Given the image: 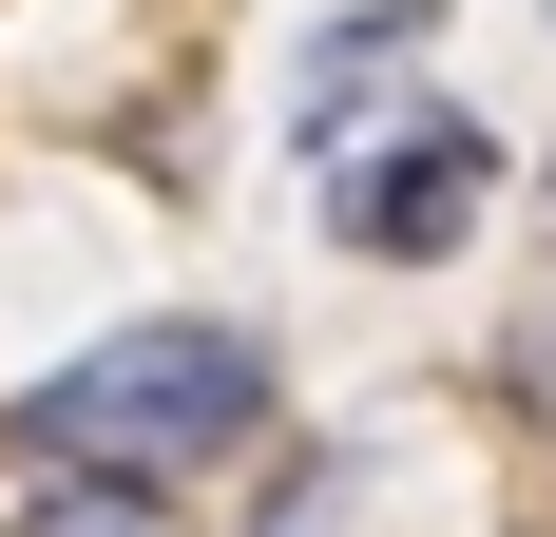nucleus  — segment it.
<instances>
[{"label": "nucleus", "mask_w": 556, "mask_h": 537, "mask_svg": "<svg viewBox=\"0 0 556 537\" xmlns=\"http://www.w3.org/2000/svg\"><path fill=\"white\" fill-rule=\"evenodd\" d=\"M288 384L250 326H115V346H77V365H39V403H20V461H115V480H230V461H269Z\"/></svg>", "instance_id": "nucleus-1"}, {"label": "nucleus", "mask_w": 556, "mask_h": 537, "mask_svg": "<svg viewBox=\"0 0 556 537\" xmlns=\"http://www.w3.org/2000/svg\"><path fill=\"white\" fill-rule=\"evenodd\" d=\"M480 192H500V135H480V115H403L384 154H365V135L327 154V230H345L365 268L460 250V230H480Z\"/></svg>", "instance_id": "nucleus-2"}, {"label": "nucleus", "mask_w": 556, "mask_h": 537, "mask_svg": "<svg viewBox=\"0 0 556 537\" xmlns=\"http://www.w3.org/2000/svg\"><path fill=\"white\" fill-rule=\"evenodd\" d=\"M422 20H442V0H384V20H327V58H307V154H345V135H365V77H403V58H422Z\"/></svg>", "instance_id": "nucleus-3"}, {"label": "nucleus", "mask_w": 556, "mask_h": 537, "mask_svg": "<svg viewBox=\"0 0 556 537\" xmlns=\"http://www.w3.org/2000/svg\"><path fill=\"white\" fill-rule=\"evenodd\" d=\"M0 537H173V480H115V461H20V519Z\"/></svg>", "instance_id": "nucleus-4"}, {"label": "nucleus", "mask_w": 556, "mask_h": 537, "mask_svg": "<svg viewBox=\"0 0 556 537\" xmlns=\"http://www.w3.org/2000/svg\"><path fill=\"white\" fill-rule=\"evenodd\" d=\"M345 499H365L345 461H288V480H269V519H250V537H345Z\"/></svg>", "instance_id": "nucleus-5"}, {"label": "nucleus", "mask_w": 556, "mask_h": 537, "mask_svg": "<svg viewBox=\"0 0 556 537\" xmlns=\"http://www.w3.org/2000/svg\"><path fill=\"white\" fill-rule=\"evenodd\" d=\"M500 384H538V423H556V308H518V326H500Z\"/></svg>", "instance_id": "nucleus-6"}]
</instances>
